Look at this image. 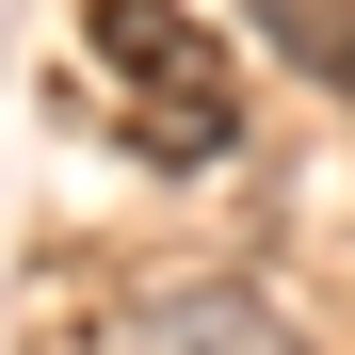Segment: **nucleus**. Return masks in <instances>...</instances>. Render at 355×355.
I'll use <instances>...</instances> for the list:
<instances>
[{
	"instance_id": "f257e3e1",
	"label": "nucleus",
	"mask_w": 355,
	"mask_h": 355,
	"mask_svg": "<svg viewBox=\"0 0 355 355\" xmlns=\"http://www.w3.org/2000/svg\"><path fill=\"white\" fill-rule=\"evenodd\" d=\"M81 65L113 81V113H130V146L162 178L243 146V65H226V33L194 0H81Z\"/></svg>"
},
{
	"instance_id": "f03ea898",
	"label": "nucleus",
	"mask_w": 355,
	"mask_h": 355,
	"mask_svg": "<svg viewBox=\"0 0 355 355\" xmlns=\"http://www.w3.org/2000/svg\"><path fill=\"white\" fill-rule=\"evenodd\" d=\"M97 355H291V339H275V307H259V291H226V275H178V291H146V307L113 323Z\"/></svg>"
},
{
	"instance_id": "7ed1b4c3",
	"label": "nucleus",
	"mask_w": 355,
	"mask_h": 355,
	"mask_svg": "<svg viewBox=\"0 0 355 355\" xmlns=\"http://www.w3.org/2000/svg\"><path fill=\"white\" fill-rule=\"evenodd\" d=\"M275 49H291L323 97H355V0H275Z\"/></svg>"
}]
</instances>
